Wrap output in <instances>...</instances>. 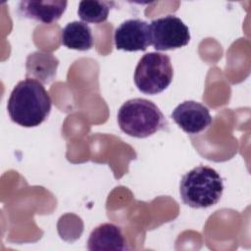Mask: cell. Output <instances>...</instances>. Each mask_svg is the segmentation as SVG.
Here are the masks:
<instances>
[{
  "instance_id": "1",
  "label": "cell",
  "mask_w": 251,
  "mask_h": 251,
  "mask_svg": "<svg viewBox=\"0 0 251 251\" xmlns=\"http://www.w3.org/2000/svg\"><path fill=\"white\" fill-rule=\"evenodd\" d=\"M52 100L41 82L32 78L19 81L7 103L11 120L25 127L41 125L49 116Z\"/></svg>"
},
{
  "instance_id": "2",
  "label": "cell",
  "mask_w": 251,
  "mask_h": 251,
  "mask_svg": "<svg viewBox=\"0 0 251 251\" xmlns=\"http://www.w3.org/2000/svg\"><path fill=\"white\" fill-rule=\"evenodd\" d=\"M224 191V182L219 173L207 166H198L186 173L179 183L181 200L194 209L216 205Z\"/></svg>"
},
{
  "instance_id": "3",
  "label": "cell",
  "mask_w": 251,
  "mask_h": 251,
  "mask_svg": "<svg viewBox=\"0 0 251 251\" xmlns=\"http://www.w3.org/2000/svg\"><path fill=\"white\" fill-rule=\"evenodd\" d=\"M118 123L125 133L136 138L148 137L168 126L157 105L143 98L125 102L119 109Z\"/></svg>"
},
{
  "instance_id": "4",
  "label": "cell",
  "mask_w": 251,
  "mask_h": 251,
  "mask_svg": "<svg viewBox=\"0 0 251 251\" xmlns=\"http://www.w3.org/2000/svg\"><path fill=\"white\" fill-rule=\"evenodd\" d=\"M174 75L171 59L168 55L150 52L144 54L134 71V83L144 94L155 95L164 91Z\"/></svg>"
},
{
  "instance_id": "5",
  "label": "cell",
  "mask_w": 251,
  "mask_h": 251,
  "mask_svg": "<svg viewBox=\"0 0 251 251\" xmlns=\"http://www.w3.org/2000/svg\"><path fill=\"white\" fill-rule=\"evenodd\" d=\"M149 35L150 43L157 51L178 49L190 40L188 27L175 15L153 20L149 25Z\"/></svg>"
},
{
  "instance_id": "6",
  "label": "cell",
  "mask_w": 251,
  "mask_h": 251,
  "mask_svg": "<svg viewBox=\"0 0 251 251\" xmlns=\"http://www.w3.org/2000/svg\"><path fill=\"white\" fill-rule=\"evenodd\" d=\"M171 116L175 123L188 134L200 133L208 128L213 122L208 108L192 100L177 105Z\"/></svg>"
},
{
  "instance_id": "7",
  "label": "cell",
  "mask_w": 251,
  "mask_h": 251,
  "mask_svg": "<svg viewBox=\"0 0 251 251\" xmlns=\"http://www.w3.org/2000/svg\"><path fill=\"white\" fill-rule=\"evenodd\" d=\"M114 40L118 50L145 51L151 44L149 25L140 19L126 20L116 28Z\"/></svg>"
},
{
  "instance_id": "8",
  "label": "cell",
  "mask_w": 251,
  "mask_h": 251,
  "mask_svg": "<svg viewBox=\"0 0 251 251\" xmlns=\"http://www.w3.org/2000/svg\"><path fill=\"white\" fill-rule=\"evenodd\" d=\"M87 249L90 251H120L127 250L128 247L121 226L105 223L99 225L91 231L87 240Z\"/></svg>"
},
{
  "instance_id": "9",
  "label": "cell",
  "mask_w": 251,
  "mask_h": 251,
  "mask_svg": "<svg viewBox=\"0 0 251 251\" xmlns=\"http://www.w3.org/2000/svg\"><path fill=\"white\" fill-rule=\"evenodd\" d=\"M68 2L59 0L48 1H21L18 12L26 19L43 24H52L58 21L66 11Z\"/></svg>"
},
{
  "instance_id": "10",
  "label": "cell",
  "mask_w": 251,
  "mask_h": 251,
  "mask_svg": "<svg viewBox=\"0 0 251 251\" xmlns=\"http://www.w3.org/2000/svg\"><path fill=\"white\" fill-rule=\"evenodd\" d=\"M58 65V59L51 53L34 52L26 59V76L34 77L41 83H49L56 76Z\"/></svg>"
},
{
  "instance_id": "11",
  "label": "cell",
  "mask_w": 251,
  "mask_h": 251,
  "mask_svg": "<svg viewBox=\"0 0 251 251\" xmlns=\"http://www.w3.org/2000/svg\"><path fill=\"white\" fill-rule=\"evenodd\" d=\"M61 42L69 49L79 51L89 50L93 46V36L89 25L75 21L69 23L61 32Z\"/></svg>"
},
{
  "instance_id": "12",
  "label": "cell",
  "mask_w": 251,
  "mask_h": 251,
  "mask_svg": "<svg viewBox=\"0 0 251 251\" xmlns=\"http://www.w3.org/2000/svg\"><path fill=\"white\" fill-rule=\"evenodd\" d=\"M112 6L114 3L108 1H80L77 14L85 23L100 24L107 20Z\"/></svg>"
}]
</instances>
